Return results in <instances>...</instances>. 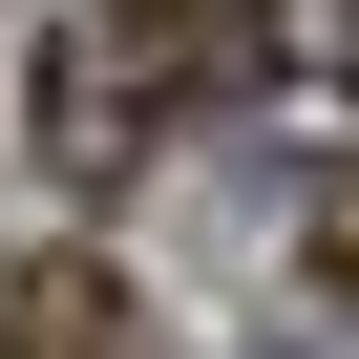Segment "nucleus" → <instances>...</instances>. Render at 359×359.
I'll use <instances>...</instances> for the list:
<instances>
[{
    "label": "nucleus",
    "instance_id": "f257e3e1",
    "mask_svg": "<svg viewBox=\"0 0 359 359\" xmlns=\"http://www.w3.org/2000/svg\"><path fill=\"white\" fill-rule=\"evenodd\" d=\"M191 106V0H64L43 22V169L64 191H127Z\"/></svg>",
    "mask_w": 359,
    "mask_h": 359
},
{
    "label": "nucleus",
    "instance_id": "f03ea898",
    "mask_svg": "<svg viewBox=\"0 0 359 359\" xmlns=\"http://www.w3.org/2000/svg\"><path fill=\"white\" fill-rule=\"evenodd\" d=\"M0 359H148V296H127V254H22L0 275Z\"/></svg>",
    "mask_w": 359,
    "mask_h": 359
},
{
    "label": "nucleus",
    "instance_id": "7ed1b4c3",
    "mask_svg": "<svg viewBox=\"0 0 359 359\" xmlns=\"http://www.w3.org/2000/svg\"><path fill=\"white\" fill-rule=\"evenodd\" d=\"M296 275H317V296H359V148L317 169V212H296Z\"/></svg>",
    "mask_w": 359,
    "mask_h": 359
},
{
    "label": "nucleus",
    "instance_id": "20e7f679",
    "mask_svg": "<svg viewBox=\"0 0 359 359\" xmlns=\"http://www.w3.org/2000/svg\"><path fill=\"white\" fill-rule=\"evenodd\" d=\"M317 43H338V64H359V0H317Z\"/></svg>",
    "mask_w": 359,
    "mask_h": 359
}]
</instances>
